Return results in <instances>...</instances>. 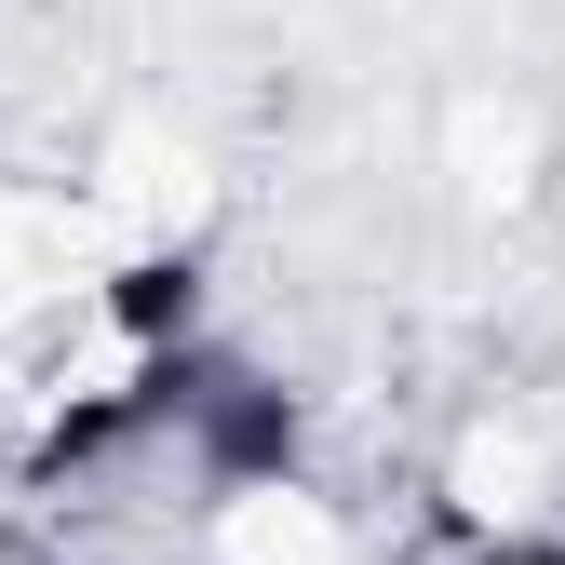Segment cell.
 Wrapping results in <instances>:
<instances>
[{
    "label": "cell",
    "instance_id": "cell-2",
    "mask_svg": "<svg viewBox=\"0 0 565 565\" xmlns=\"http://www.w3.org/2000/svg\"><path fill=\"white\" fill-rule=\"evenodd\" d=\"M202 565H364V539L323 499V471H282V484L202 499Z\"/></svg>",
    "mask_w": 565,
    "mask_h": 565
},
{
    "label": "cell",
    "instance_id": "cell-1",
    "mask_svg": "<svg viewBox=\"0 0 565 565\" xmlns=\"http://www.w3.org/2000/svg\"><path fill=\"white\" fill-rule=\"evenodd\" d=\"M202 350H216L202 256L82 269L67 297H41L14 337H0V431H14V471L28 484H82L108 458H162Z\"/></svg>",
    "mask_w": 565,
    "mask_h": 565
},
{
    "label": "cell",
    "instance_id": "cell-3",
    "mask_svg": "<svg viewBox=\"0 0 565 565\" xmlns=\"http://www.w3.org/2000/svg\"><path fill=\"white\" fill-rule=\"evenodd\" d=\"M471 565H565V539H484Z\"/></svg>",
    "mask_w": 565,
    "mask_h": 565
}]
</instances>
